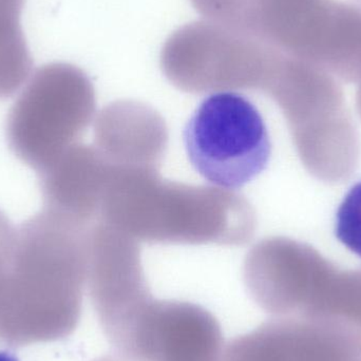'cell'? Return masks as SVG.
<instances>
[{"label": "cell", "instance_id": "cell-1", "mask_svg": "<svg viewBox=\"0 0 361 361\" xmlns=\"http://www.w3.org/2000/svg\"><path fill=\"white\" fill-rule=\"evenodd\" d=\"M89 231L48 210L17 228L0 298V345L27 347L69 337L82 316Z\"/></svg>", "mask_w": 361, "mask_h": 361}, {"label": "cell", "instance_id": "cell-2", "mask_svg": "<svg viewBox=\"0 0 361 361\" xmlns=\"http://www.w3.org/2000/svg\"><path fill=\"white\" fill-rule=\"evenodd\" d=\"M99 221L137 242L241 246L256 231V212L233 190L167 180L157 169L110 165Z\"/></svg>", "mask_w": 361, "mask_h": 361}, {"label": "cell", "instance_id": "cell-3", "mask_svg": "<svg viewBox=\"0 0 361 361\" xmlns=\"http://www.w3.org/2000/svg\"><path fill=\"white\" fill-rule=\"evenodd\" d=\"M95 110L94 89L82 70L46 63L33 71L8 111V149L38 175L78 143Z\"/></svg>", "mask_w": 361, "mask_h": 361}, {"label": "cell", "instance_id": "cell-4", "mask_svg": "<svg viewBox=\"0 0 361 361\" xmlns=\"http://www.w3.org/2000/svg\"><path fill=\"white\" fill-rule=\"evenodd\" d=\"M188 160L201 177L235 190L264 171L271 156L269 130L258 108L244 95H208L184 129Z\"/></svg>", "mask_w": 361, "mask_h": 361}, {"label": "cell", "instance_id": "cell-5", "mask_svg": "<svg viewBox=\"0 0 361 361\" xmlns=\"http://www.w3.org/2000/svg\"><path fill=\"white\" fill-rule=\"evenodd\" d=\"M87 284L97 319L114 353L123 354L154 301L139 242L104 221L89 231Z\"/></svg>", "mask_w": 361, "mask_h": 361}, {"label": "cell", "instance_id": "cell-6", "mask_svg": "<svg viewBox=\"0 0 361 361\" xmlns=\"http://www.w3.org/2000/svg\"><path fill=\"white\" fill-rule=\"evenodd\" d=\"M332 269L301 244L271 238L246 255L243 279L252 300L273 318H305Z\"/></svg>", "mask_w": 361, "mask_h": 361}, {"label": "cell", "instance_id": "cell-7", "mask_svg": "<svg viewBox=\"0 0 361 361\" xmlns=\"http://www.w3.org/2000/svg\"><path fill=\"white\" fill-rule=\"evenodd\" d=\"M216 318L201 305L154 299L125 358L131 361H223Z\"/></svg>", "mask_w": 361, "mask_h": 361}, {"label": "cell", "instance_id": "cell-8", "mask_svg": "<svg viewBox=\"0 0 361 361\" xmlns=\"http://www.w3.org/2000/svg\"><path fill=\"white\" fill-rule=\"evenodd\" d=\"M110 165L95 146L76 143L38 173L44 209L85 227L101 214Z\"/></svg>", "mask_w": 361, "mask_h": 361}, {"label": "cell", "instance_id": "cell-9", "mask_svg": "<svg viewBox=\"0 0 361 361\" xmlns=\"http://www.w3.org/2000/svg\"><path fill=\"white\" fill-rule=\"evenodd\" d=\"M169 139L162 116L139 102L110 104L95 120V148L114 167L160 169Z\"/></svg>", "mask_w": 361, "mask_h": 361}, {"label": "cell", "instance_id": "cell-10", "mask_svg": "<svg viewBox=\"0 0 361 361\" xmlns=\"http://www.w3.org/2000/svg\"><path fill=\"white\" fill-rule=\"evenodd\" d=\"M261 328L271 361H361V331L341 318H271Z\"/></svg>", "mask_w": 361, "mask_h": 361}, {"label": "cell", "instance_id": "cell-11", "mask_svg": "<svg viewBox=\"0 0 361 361\" xmlns=\"http://www.w3.org/2000/svg\"><path fill=\"white\" fill-rule=\"evenodd\" d=\"M23 20L0 18V99L16 94L33 73Z\"/></svg>", "mask_w": 361, "mask_h": 361}, {"label": "cell", "instance_id": "cell-12", "mask_svg": "<svg viewBox=\"0 0 361 361\" xmlns=\"http://www.w3.org/2000/svg\"><path fill=\"white\" fill-rule=\"evenodd\" d=\"M335 235L361 259V180L350 189L337 210Z\"/></svg>", "mask_w": 361, "mask_h": 361}, {"label": "cell", "instance_id": "cell-13", "mask_svg": "<svg viewBox=\"0 0 361 361\" xmlns=\"http://www.w3.org/2000/svg\"><path fill=\"white\" fill-rule=\"evenodd\" d=\"M17 228L0 210V298L8 281L14 260Z\"/></svg>", "mask_w": 361, "mask_h": 361}, {"label": "cell", "instance_id": "cell-14", "mask_svg": "<svg viewBox=\"0 0 361 361\" xmlns=\"http://www.w3.org/2000/svg\"><path fill=\"white\" fill-rule=\"evenodd\" d=\"M25 0H0V17L23 19Z\"/></svg>", "mask_w": 361, "mask_h": 361}, {"label": "cell", "instance_id": "cell-15", "mask_svg": "<svg viewBox=\"0 0 361 361\" xmlns=\"http://www.w3.org/2000/svg\"><path fill=\"white\" fill-rule=\"evenodd\" d=\"M0 361H18L16 356L6 351H0Z\"/></svg>", "mask_w": 361, "mask_h": 361}, {"label": "cell", "instance_id": "cell-16", "mask_svg": "<svg viewBox=\"0 0 361 361\" xmlns=\"http://www.w3.org/2000/svg\"><path fill=\"white\" fill-rule=\"evenodd\" d=\"M355 326L358 329V330L361 331V311L360 315H358L357 319H356Z\"/></svg>", "mask_w": 361, "mask_h": 361}, {"label": "cell", "instance_id": "cell-17", "mask_svg": "<svg viewBox=\"0 0 361 361\" xmlns=\"http://www.w3.org/2000/svg\"><path fill=\"white\" fill-rule=\"evenodd\" d=\"M356 1L360 2V4H361V0H356Z\"/></svg>", "mask_w": 361, "mask_h": 361}]
</instances>
